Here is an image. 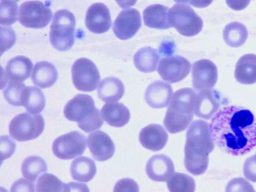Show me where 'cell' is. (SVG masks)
Returning a JSON list of instances; mask_svg holds the SVG:
<instances>
[{
	"label": "cell",
	"instance_id": "cell-1",
	"mask_svg": "<svg viewBox=\"0 0 256 192\" xmlns=\"http://www.w3.org/2000/svg\"><path fill=\"white\" fill-rule=\"evenodd\" d=\"M209 128L214 143L226 153L243 155L256 146V119L247 108L224 106L214 116Z\"/></svg>",
	"mask_w": 256,
	"mask_h": 192
},
{
	"label": "cell",
	"instance_id": "cell-2",
	"mask_svg": "<svg viewBox=\"0 0 256 192\" xmlns=\"http://www.w3.org/2000/svg\"><path fill=\"white\" fill-rule=\"evenodd\" d=\"M214 147L208 123L196 120L188 128L184 146V164L191 174L198 176L206 170L208 154Z\"/></svg>",
	"mask_w": 256,
	"mask_h": 192
},
{
	"label": "cell",
	"instance_id": "cell-3",
	"mask_svg": "<svg viewBox=\"0 0 256 192\" xmlns=\"http://www.w3.org/2000/svg\"><path fill=\"white\" fill-rule=\"evenodd\" d=\"M196 96V92L190 88L174 92L164 120V124L170 134L185 130L192 121Z\"/></svg>",
	"mask_w": 256,
	"mask_h": 192
},
{
	"label": "cell",
	"instance_id": "cell-4",
	"mask_svg": "<svg viewBox=\"0 0 256 192\" xmlns=\"http://www.w3.org/2000/svg\"><path fill=\"white\" fill-rule=\"evenodd\" d=\"M64 114L68 120L76 122L78 126L86 133L100 128L103 124L100 110L88 94L74 96L65 106Z\"/></svg>",
	"mask_w": 256,
	"mask_h": 192
},
{
	"label": "cell",
	"instance_id": "cell-5",
	"mask_svg": "<svg viewBox=\"0 0 256 192\" xmlns=\"http://www.w3.org/2000/svg\"><path fill=\"white\" fill-rule=\"evenodd\" d=\"M75 18L66 10L57 11L50 26V42L54 48L59 51L70 50L74 42Z\"/></svg>",
	"mask_w": 256,
	"mask_h": 192
},
{
	"label": "cell",
	"instance_id": "cell-6",
	"mask_svg": "<svg viewBox=\"0 0 256 192\" xmlns=\"http://www.w3.org/2000/svg\"><path fill=\"white\" fill-rule=\"evenodd\" d=\"M45 126L41 114L23 112L17 114L10 122L9 133L17 141L26 142L38 138Z\"/></svg>",
	"mask_w": 256,
	"mask_h": 192
},
{
	"label": "cell",
	"instance_id": "cell-7",
	"mask_svg": "<svg viewBox=\"0 0 256 192\" xmlns=\"http://www.w3.org/2000/svg\"><path fill=\"white\" fill-rule=\"evenodd\" d=\"M168 20L172 27L186 36L196 35L203 26L199 16L190 6L184 4H176L169 10Z\"/></svg>",
	"mask_w": 256,
	"mask_h": 192
},
{
	"label": "cell",
	"instance_id": "cell-8",
	"mask_svg": "<svg viewBox=\"0 0 256 192\" xmlns=\"http://www.w3.org/2000/svg\"><path fill=\"white\" fill-rule=\"evenodd\" d=\"M72 74L74 86L82 92L94 90L100 80L98 70L95 64L85 58H78L74 62Z\"/></svg>",
	"mask_w": 256,
	"mask_h": 192
},
{
	"label": "cell",
	"instance_id": "cell-9",
	"mask_svg": "<svg viewBox=\"0 0 256 192\" xmlns=\"http://www.w3.org/2000/svg\"><path fill=\"white\" fill-rule=\"evenodd\" d=\"M86 148V136L76 130L58 137L52 145L55 156L64 160H71L82 155Z\"/></svg>",
	"mask_w": 256,
	"mask_h": 192
},
{
	"label": "cell",
	"instance_id": "cell-10",
	"mask_svg": "<svg viewBox=\"0 0 256 192\" xmlns=\"http://www.w3.org/2000/svg\"><path fill=\"white\" fill-rule=\"evenodd\" d=\"M52 18L50 9L41 2L27 1L20 5L19 22L26 28H43L49 24Z\"/></svg>",
	"mask_w": 256,
	"mask_h": 192
},
{
	"label": "cell",
	"instance_id": "cell-11",
	"mask_svg": "<svg viewBox=\"0 0 256 192\" xmlns=\"http://www.w3.org/2000/svg\"><path fill=\"white\" fill-rule=\"evenodd\" d=\"M228 104V99L218 90L210 88H204L196 94L194 112L197 117L209 120L221 106Z\"/></svg>",
	"mask_w": 256,
	"mask_h": 192
},
{
	"label": "cell",
	"instance_id": "cell-12",
	"mask_svg": "<svg viewBox=\"0 0 256 192\" xmlns=\"http://www.w3.org/2000/svg\"><path fill=\"white\" fill-rule=\"evenodd\" d=\"M190 62L186 58L175 56L162 58L158 72L160 77L170 83H176L184 80L190 73Z\"/></svg>",
	"mask_w": 256,
	"mask_h": 192
},
{
	"label": "cell",
	"instance_id": "cell-13",
	"mask_svg": "<svg viewBox=\"0 0 256 192\" xmlns=\"http://www.w3.org/2000/svg\"><path fill=\"white\" fill-rule=\"evenodd\" d=\"M142 26L140 12L134 8L122 10L114 20L112 30L116 36L121 40L132 38Z\"/></svg>",
	"mask_w": 256,
	"mask_h": 192
},
{
	"label": "cell",
	"instance_id": "cell-14",
	"mask_svg": "<svg viewBox=\"0 0 256 192\" xmlns=\"http://www.w3.org/2000/svg\"><path fill=\"white\" fill-rule=\"evenodd\" d=\"M218 80V69L209 60L202 59L194 63L192 68V84L199 90L213 88Z\"/></svg>",
	"mask_w": 256,
	"mask_h": 192
},
{
	"label": "cell",
	"instance_id": "cell-15",
	"mask_svg": "<svg viewBox=\"0 0 256 192\" xmlns=\"http://www.w3.org/2000/svg\"><path fill=\"white\" fill-rule=\"evenodd\" d=\"M85 23L90 31L95 34H102L109 30L112 20L108 8L103 3L96 2L88 9Z\"/></svg>",
	"mask_w": 256,
	"mask_h": 192
},
{
	"label": "cell",
	"instance_id": "cell-16",
	"mask_svg": "<svg viewBox=\"0 0 256 192\" xmlns=\"http://www.w3.org/2000/svg\"><path fill=\"white\" fill-rule=\"evenodd\" d=\"M87 144L93 158L103 162L111 158L115 151L114 144L110 136L102 130L91 133L87 138Z\"/></svg>",
	"mask_w": 256,
	"mask_h": 192
},
{
	"label": "cell",
	"instance_id": "cell-17",
	"mask_svg": "<svg viewBox=\"0 0 256 192\" xmlns=\"http://www.w3.org/2000/svg\"><path fill=\"white\" fill-rule=\"evenodd\" d=\"M146 170L148 176L152 180L166 182L174 172V166L168 156L158 154L153 156L148 160Z\"/></svg>",
	"mask_w": 256,
	"mask_h": 192
},
{
	"label": "cell",
	"instance_id": "cell-18",
	"mask_svg": "<svg viewBox=\"0 0 256 192\" xmlns=\"http://www.w3.org/2000/svg\"><path fill=\"white\" fill-rule=\"evenodd\" d=\"M168 134L160 124H152L142 128L139 134V140L146 148L152 150H161L166 144Z\"/></svg>",
	"mask_w": 256,
	"mask_h": 192
},
{
	"label": "cell",
	"instance_id": "cell-19",
	"mask_svg": "<svg viewBox=\"0 0 256 192\" xmlns=\"http://www.w3.org/2000/svg\"><path fill=\"white\" fill-rule=\"evenodd\" d=\"M173 90L170 84L161 80L152 82L147 88L144 98L148 104L153 108H161L168 106Z\"/></svg>",
	"mask_w": 256,
	"mask_h": 192
},
{
	"label": "cell",
	"instance_id": "cell-20",
	"mask_svg": "<svg viewBox=\"0 0 256 192\" xmlns=\"http://www.w3.org/2000/svg\"><path fill=\"white\" fill-rule=\"evenodd\" d=\"M103 120L110 126L121 128L130 120V114L128 108L118 102H107L100 111Z\"/></svg>",
	"mask_w": 256,
	"mask_h": 192
},
{
	"label": "cell",
	"instance_id": "cell-21",
	"mask_svg": "<svg viewBox=\"0 0 256 192\" xmlns=\"http://www.w3.org/2000/svg\"><path fill=\"white\" fill-rule=\"evenodd\" d=\"M168 9V7L160 4H154L146 8L143 12L145 25L150 28L160 30L171 28Z\"/></svg>",
	"mask_w": 256,
	"mask_h": 192
},
{
	"label": "cell",
	"instance_id": "cell-22",
	"mask_svg": "<svg viewBox=\"0 0 256 192\" xmlns=\"http://www.w3.org/2000/svg\"><path fill=\"white\" fill-rule=\"evenodd\" d=\"M58 77L55 66L48 62L42 61L35 64L31 79L34 85L46 88L52 86L56 82Z\"/></svg>",
	"mask_w": 256,
	"mask_h": 192
},
{
	"label": "cell",
	"instance_id": "cell-23",
	"mask_svg": "<svg viewBox=\"0 0 256 192\" xmlns=\"http://www.w3.org/2000/svg\"><path fill=\"white\" fill-rule=\"evenodd\" d=\"M32 64L28 58L20 56L10 59L6 66V73L10 81L22 82L29 78Z\"/></svg>",
	"mask_w": 256,
	"mask_h": 192
},
{
	"label": "cell",
	"instance_id": "cell-24",
	"mask_svg": "<svg viewBox=\"0 0 256 192\" xmlns=\"http://www.w3.org/2000/svg\"><path fill=\"white\" fill-rule=\"evenodd\" d=\"M235 78L242 84H251L256 82V55L248 54L238 60L235 69Z\"/></svg>",
	"mask_w": 256,
	"mask_h": 192
},
{
	"label": "cell",
	"instance_id": "cell-25",
	"mask_svg": "<svg viewBox=\"0 0 256 192\" xmlns=\"http://www.w3.org/2000/svg\"><path fill=\"white\" fill-rule=\"evenodd\" d=\"M98 98L106 102L119 100L124 93V86L117 78L110 76L103 79L98 88Z\"/></svg>",
	"mask_w": 256,
	"mask_h": 192
},
{
	"label": "cell",
	"instance_id": "cell-26",
	"mask_svg": "<svg viewBox=\"0 0 256 192\" xmlns=\"http://www.w3.org/2000/svg\"><path fill=\"white\" fill-rule=\"evenodd\" d=\"M70 172L72 179L80 182H87L94 176L96 168L94 162L92 158L82 156L72 162Z\"/></svg>",
	"mask_w": 256,
	"mask_h": 192
},
{
	"label": "cell",
	"instance_id": "cell-27",
	"mask_svg": "<svg viewBox=\"0 0 256 192\" xmlns=\"http://www.w3.org/2000/svg\"><path fill=\"white\" fill-rule=\"evenodd\" d=\"M160 55L157 50L150 47H144L134 55V62L136 68L141 72L148 73L156 69Z\"/></svg>",
	"mask_w": 256,
	"mask_h": 192
},
{
	"label": "cell",
	"instance_id": "cell-28",
	"mask_svg": "<svg viewBox=\"0 0 256 192\" xmlns=\"http://www.w3.org/2000/svg\"><path fill=\"white\" fill-rule=\"evenodd\" d=\"M46 105V98L42 91L34 86H26L22 98V106L32 114L42 112Z\"/></svg>",
	"mask_w": 256,
	"mask_h": 192
},
{
	"label": "cell",
	"instance_id": "cell-29",
	"mask_svg": "<svg viewBox=\"0 0 256 192\" xmlns=\"http://www.w3.org/2000/svg\"><path fill=\"white\" fill-rule=\"evenodd\" d=\"M248 32L242 23L232 22L228 24L223 30V38L226 43L232 48L242 46L247 40Z\"/></svg>",
	"mask_w": 256,
	"mask_h": 192
},
{
	"label": "cell",
	"instance_id": "cell-30",
	"mask_svg": "<svg viewBox=\"0 0 256 192\" xmlns=\"http://www.w3.org/2000/svg\"><path fill=\"white\" fill-rule=\"evenodd\" d=\"M47 164L45 160L38 156L26 158L21 164V172L27 180L34 182L42 174L47 172Z\"/></svg>",
	"mask_w": 256,
	"mask_h": 192
},
{
	"label": "cell",
	"instance_id": "cell-31",
	"mask_svg": "<svg viewBox=\"0 0 256 192\" xmlns=\"http://www.w3.org/2000/svg\"><path fill=\"white\" fill-rule=\"evenodd\" d=\"M167 186L172 192H193L196 184L194 179L189 175L180 172H174L167 180Z\"/></svg>",
	"mask_w": 256,
	"mask_h": 192
},
{
	"label": "cell",
	"instance_id": "cell-32",
	"mask_svg": "<svg viewBox=\"0 0 256 192\" xmlns=\"http://www.w3.org/2000/svg\"><path fill=\"white\" fill-rule=\"evenodd\" d=\"M64 183L53 174L46 173L38 179L36 184V192H64Z\"/></svg>",
	"mask_w": 256,
	"mask_h": 192
},
{
	"label": "cell",
	"instance_id": "cell-33",
	"mask_svg": "<svg viewBox=\"0 0 256 192\" xmlns=\"http://www.w3.org/2000/svg\"><path fill=\"white\" fill-rule=\"evenodd\" d=\"M26 86L20 82L10 81L4 90L5 100L13 106H22L24 92Z\"/></svg>",
	"mask_w": 256,
	"mask_h": 192
},
{
	"label": "cell",
	"instance_id": "cell-34",
	"mask_svg": "<svg viewBox=\"0 0 256 192\" xmlns=\"http://www.w3.org/2000/svg\"><path fill=\"white\" fill-rule=\"evenodd\" d=\"M0 6V24L4 26L14 24L18 18V4L12 0H2Z\"/></svg>",
	"mask_w": 256,
	"mask_h": 192
},
{
	"label": "cell",
	"instance_id": "cell-35",
	"mask_svg": "<svg viewBox=\"0 0 256 192\" xmlns=\"http://www.w3.org/2000/svg\"><path fill=\"white\" fill-rule=\"evenodd\" d=\"M16 145L14 141L8 136H0V152L1 163L2 160L11 157L16 150Z\"/></svg>",
	"mask_w": 256,
	"mask_h": 192
},
{
	"label": "cell",
	"instance_id": "cell-36",
	"mask_svg": "<svg viewBox=\"0 0 256 192\" xmlns=\"http://www.w3.org/2000/svg\"><path fill=\"white\" fill-rule=\"evenodd\" d=\"M0 52H4L12 48L16 40L14 30L10 27L0 26Z\"/></svg>",
	"mask_w": 256,
	"mask_h": 192
},
{
	"label": "cell",
	"instance_id": "cell-37",
	"mask_svg": "<svg viewBox=\"0 0 256 192\" xmlns=\"http://www.w3.org/2000/svg\"><path fill=\"white\" fill-rule=\"evenodd\" d=\"M226 192H254L252 186L242 178H234L226 186Z\"/></svg>",
	"mask_w": 256,
	"mask_h": 192
},
{
	"label": "cell",
	"instance_id": "cell-38",
	"mask_svg": "<svg viewBox=\"0 0 256 192\" xmlns=\"http://www.w3.org/2000/svg\"><path fill=\"white\" fill-rule=\"evenodd\" d=\"M243 173L248 180L256 182V154L246 160L243 166Z\"/></svg>",
	"mask_w": 256,
	"mask_h": 192
},
{
	"label": "cell",
	"instance_id": "cell-39",
	"mask_svg": "<svg viewBox=\"0 0 256 192\" xmlns=\"http://www.w3.org/2000/svg\"><path fill=\"white\" fill-rule=\"evenodd\" d=\"M114 192H138V184L132 179L125 178L119 180L116 184Z\"/></svg>",
	"mask_w": 256,
	"mask_h": 192
},
{
	"label": "cell",
	"instance_id": "cell-40",
	"mask_svg": "<svg viewBox=\"0 0 256 192\" xmlns=\"http://www.w3.org/2000/svg\"><path fill=\"white\" fill-rule=\"evenodd\" d=\"M10 191L11 192H34V184L32 181L30 182L22 178L15 181L10 187Z\"/></svg>",
	"mask_w": 256,
	"mask_h": 192
},
{
	"label": "cell",
	"instance_id": "cell-41",
	"mask_svg": "<svg viewBox=\"0 0 256 192\" xmlns=\"http://www.w3.org/2000/svg\"><path fill=\"white\" fill-rule=\"evenodd\" d=\"M88 186L84 184L72 182L64 183V192H89Z\"/></svg>",
	"mask_w": 256,
	"mask_h": 192
},
{
	"label": "cell",
	"instance_id": "cell-42",
	"mask_svg": "<svg viewBox=\"0 0 256 192\" xmlns=\"http://www.w3.org/2000/svg\"><path fill=\"white\" fill-rule=\"evenodd\" d=\"M250 0H226L228 6L234 10L244 9L250 4Z\"/></svg>",
	"mask_w": 256,
	"mask_h": 192
},
{
	"label": "cell",
	"instance_id": "cell-43",
	"mask_svg": "<svg viewBox=\"0 0 256 192\" xmlns=\"http://www.w3.org/2000/svg\"><path fill=\"white\" fill-rule=\"evenodd\" d=\"M213 0H190L188 4L196 8H204L208 6Z\"/></svg>",
	"mask_w": 256,
	"mask_h": 192
},
{
	"label": "cell",
	"instance_id": "cell-44",
	"mask_svg": "<svg viewBox=\"0 0 256 192\" xmlns=\"http://www.w3.org/2000/svg\"><path fill=\"white\" fill-rule=\"evenodd\" d=\"M120 7L125 8L134 6L137 0H115Z\"/></svg>",
	"mask_w": 256,
	"mask_h": 192
},
{
	"label": "cell",
	"instance_id": "cell-45",
	"mask_svg": "<svg viewBox=\"0 0 256 192\" xmlns=\"http://www.w3.org/2000/svg\"><path fill=\"white\" fill-rule=\"evenodd\" d=\"M174 2L179 3L187 4L189 2L190 0H174Z\"/></svg>",
	"mask_w": 256,
	"mask_h": 192
},
{
	"label": "cell",
	"instance_id": "cell-46",
	"mask_svg": "<svg viewBox=\"0 0 256 192\" xmlns=\"http://www.w3.org/2000/svg\"><path fill=\"white\" fill-rule=\"evenodd\" d=\"M14 0V2H18L19 0Z\"/></svg>",
	"mask_w": 256,
	"mask_h": 192
}]
</instances>
